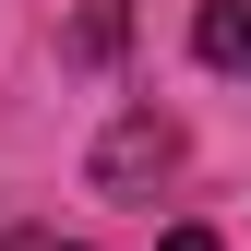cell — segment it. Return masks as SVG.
Returning <instances> with one entry per match:
<instances>
[{"label": "cell", "instance_id": "cell-1", "mask_svg": "<svg viewBox=\"0 0 251 251\" xmlns=\"http://www.w3.org/2000/svg\"><path fill=\"white\" fill-rule=\"evenodd\" d=\"M168 168H179V120L132 108V120H120V132L96 144V168H84V179H96L108 203H155V179H168Z\"/></svg>", "mask_w": 251, "mask_h": 251}, {"label": "cell", "instance_id": "cell-2", "mask_svg": "<svg viewBox=\"0 0 251 251\" xmlns=\"http://www.w3.org/2000/svg\"><path fill=\"white\" fill-rule=\"evenodd\" d=\"M120 48H132V0H84L72 36H60V60H72V72H108Z\"/></svg>", "mask_w": 251, "mask_h": 251}, {"label": "cell", "instance_id": "cell-3", "mask_svg": "<svg viewBox=\"0 0 251 251\" xmlns=\"http://www.w3.org/2000/svg\"><path fill=\"white\" fill-rule=\"evenodd\" d=\"M192 48L215 60V72H251V0H203V24H192Z\"/></svg>", "mask_w": 251, "mask_h": 251}, {"label": "cell", "instance_id": "cell-4", "mask_svg": "<svg viewBox=\"0 0 251 251\" xmlns=\"http://www.w3.org/2000/svg\"><path fill=\"white\" fill-rule=\"evenodd\" d=\"M168 251H227V239H215V227H168Z\"/></svg>", "mask_w": 251, "mask_h": 251}, {"label": "cell", "instance_id": "cell-5", "mask_svg": "<svg viewBox=\"0 0 251 251\" xmlns=\"http://www.w3.org/2000/svg\"><path fill=\"white\" fill-rule=\"evenodd\" d=\"M0 251H36V239H0Z\"/></svg>", "mask_w": 251, "mask_h": 251}]
</instances>
